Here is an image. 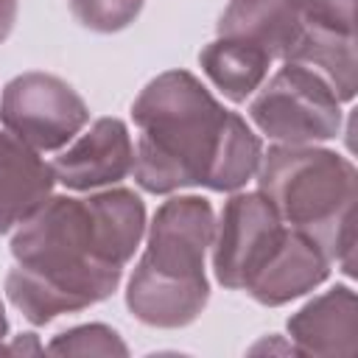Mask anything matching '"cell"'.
<instances>
[{
	"mask_svg": "<svg viewBox=\"0 0 358 358\" xmlns=\"http://www.w3.org/2000/svg\"><path fill=\"white\" fill-rule=\"evenodd\" d=\"M143 235L145 207L126 187L50 196L14 229L6 294L34 324L90 308L117 291Z\"/></svg>",
	"mask_w": 358,
	"mask_h": 358,
	"instance_id": "cell-1",
	"label": "cell"
},
{
	"mask_svg": "<svg viewBox=\"0 0 358 358\" xmlns=\"http://www.w3.org/2000/svg\"><path fill=\"white\" fill-rule=\"evenodd\" d=\"M137 126L134 179L148 193H173L207 182L227 109L187 70L151 78L131 103Z\"/></svg>",
	"mask_w": 358,
	"mask_h": 358,
	"instance_id": "cell-2",
	"label": "cell"
},
{
	"mask_svg": "<svg viewBox=\"0 0 358 358\" xmlns=\"http://www.w3.org/2000/svg\"><path fill=\"white\" fill-rule=\"evenodd\" d=\"M215 238V213L201 196L162 201L145 229V252L129 285V310L151 327H185L199 319L210 299L204 274Z\"/></svg>",
	"mask_w": 358,
	"mask_h": 358,
	"instance_id": "cell-3",
	"label": "cell"
},
{
	"mask_svg": "<svg viewBox=\"0 0 358 358\" xmlns=\"http://www.w3.org/2000/svg\"><path fill=\"white\" fill-rule=\"evenodd\" d=\"M257 190L285 227L302 232L344 274L355 268V168L347 157L313 145H274L257 168Z\"/></svg>",
	"mask_w": 358,
	"mask_h": 358,
	"instance_id": "cell-4",
	"label": "cell"
},
{
	"mask_svg": "<svg viewBox=\"0 0 358 358\" xmlns=\"http://www.w3.org/2000/svg\"><path fill=\"white\" fill-rule=\"evenodd\" d=\"M249 117L280 145H313L341 131V101L313 70L285 62L260 84Z\"/></svg>",
	"mask_w": 358,
	"mask_h": 358,
	"instance_id": "cell-5",
	"label": "cell"
},
{
	"mask_svg": "<svg viewBox=\"0 0 358 358\" xmlns=\"http://www.w3.org/2000/svg\"><path fill=\"white\" fill-rule=\"evenodd\" d=\"M90 120L84 98L59 76L22 73L0 98V123L34 151L64 148Z\"/></svg>",
	"mask_w": 358,
	"mask_h": 358,
	"instance_id": "cell-6",
	"label": "cell"
},
{
	"mask_svg": "<svg viewBox=\"0 0 358 358\" xmlns=\"http://www.w3.org/2000/svg\"><path fill=\"white\" fill-rule=\"evenodd\" d=\"M285 224L271 201L255 193H235L215 224L213 238V271L224 288L243 291L252 274L263 266L268 252L282 238Z\"/></svg>",
	"mask_w": 358,
	"mask_h": 358,
	"instance_id": "cell-7",
	"label": "cell"
},
{
	"mask_svg": "<svg viewBox=\"0 0 358 358\" xmlns=\"http://www.w3.org/2000/svg\"><path fill=\"white\" fill-rule=\"evenodd\" d=\"M53 179L70 190H95L126 179L134 171V143L123 120L98 117L81 137L50 162Z\"/></svg>",
	"mask_w": 358,
	"mask_h": 358,
	"instance_id": "cell-8",
	"label": "cell"
},
{
	"mask_svg": "<svg viewBox=\"0 0 358 358\" xmlns=\"http://www.w3.org/2000/svg\"><path fill=\"white\" fill-rule=\"evenodd\" d=\"M327 274H330V260L316 249V243L308 241L302 232L285 227L282 238L268 252L263 266L252 274L243 291L255 302L277 308L313 291L316 285L324 282Z\"/></svg>",
	"mask_w": 358,
	"mask_h": 358,
	"instance_id": "cell-9",
	"label": "cell"
},
{
	"mask_svg": "<svg viewBox=\"0 0 358 358\" xmlns=\"http://www.w3.org/2000/svg\"><path fill=\"white\" fill-rule=\"evenodd\" d=\"M288 336L299 355H355L358 352V299L347 285L305 302L288 319Z\"/></svg>",
	"mask_w": 358,
	"mask_h": 358,
	"instance_id": "cell-10",
	"label": "cell"
},
{
	"mask_svg": "<svg viewBox=\"0 0 358 358\" xmlns=\"http://www.w3.org/2000/svg\"><path fill=\"white\" fill-rule=\"evenodd\" d=\"M56 179L50 162L11 131H0V235L17 229L50 199Z\"/></svg>",
	"mask_w": 358,
	"mask_h": 358,
	"instance_id": "cell-11",
	"label": "cell"
},
{
	"mask_svg": "<svg viewBox=\"0 0 358 358\" xmlns=\"http://www.w3.org/2000/svg\"><path fill=\"white\" fill-rule=\"evenodd\" d=\"M299 14L291 0H229L218 17V36L243 39L271 59H285L299 36Z\"/></svg>",
	"mask_w": 358,
	"mask_h": 358,
	"instance_id": "cell-12",
	"label": "cell"
},
{
	"mask_svg": "<svg viewBox=\"0 0 358 358\" xmlns=\"http://www.w3.org/2000/svg\"><path fill=\"white\" fill-rule=\"evenodd\" d=\"M271 62L274 59L263 48L249 45L243 39H232V36H215L199 53V64L210 78V84L235 103L246 101L260 90Z\"/></svg>",
	"mask_w": 358,
	"mask_h": 358,
	"instance_id": "cell-13",
	"label": "cell"
},
{
	"mask_svg": "<svg viewBox=\"0 0 358 358\" xmlns=\"http://www.w3.org/2000/svg\"><path fill=\"white\" fill-rule=\"evenodd\" d=\"M282 62L302 64L313 70L338 101H352L355 95V34L327 31V28H299L296 42L291 45Z\"/></svg>",
	"mask_w": 358,
	"mask_h": 358,
	"instance_id": "cell-14",
	"label": "cell"
},
{
	"mask_svg": "<svg viewBox=\"0 0 358 358\" xmlns=\"http://www.w3.org/2000/svg\"><path fill=\"white\" fill-rule=\"evenodd\" d=\"M260 159H263L260 137L249 129V123L241 115L227 112L218 151H215V159H213V168H210L204 187L221 190V193L241 190L249 179L257 176Z\"/></svg>",
	"mask_w": 358,
	"mask_h": 358,
	"instance_id": "cell-15",
	"label": "cell"
},
{
	"mask_svg": "<svg viewBox=\"0 0 358 358\" xmlns=\"http://www.w3.org/2000/svg\"><path fill=\"white\" fill-rule=\"evenodd\" d=\"M50 355H126L129 347L106 324H78L48 344Z\"/></svg>",
	"mask_w": 358,
	"mask_h": 358,
	"instance_id": "cell-16",
	"label": "cell"
},
{
	"mask_svg": "<svg viewBox=\"0 0 358 358\" xmlns=\"http://www.w3.org/2000/svg\"><path fill=\"white\" fill-rule=\"evenodd\" d=\"M73 17L98 34H112L131 25L145 0H67Z\"/></svg>",
	"mask_w": 358,
	"mask_h": 358,
	"instance_id": "cell-17",
	"label": "cell"
},
{
	"mask_svg": "<svg viewBox=\"0 0 358 358\" xmlns=\"http://www.w3.org/2000/svg\"><path fill=\"white\" fill-rule=\"evenodd\" d=\"M305 28L355 34V0H291Z\"/></svg>",
	"mask_w": 358,
	"mask_h": 358,
	"instance_id": "cell-18",
	"label": "cell"
},
{
	"mask_svg": "<svg viewBox=\"0 0 358 358\" xmlns=\"http://www.w3.org/2000/svg\"><path fill=\"white\" fill-rule=\"evenodd\" d=\"M14 20H17V0H0V45L11 34Z\"/></svg>",
	"mask_w": 358,
	"mask_h": 358,
	"instance_id": "cell-19",
	"label": "cell"
},
{
	"mask_svg": "<svg viewBox=\"0 0 358 358\" xmlns=\"http://www.w3.org/2000/svg\"><path fill=\"white\" fill-rule=\"evenodd\" d=\"M6 336H8V319H6V308H3V302H0V352L6 350V347H3Z\"/></svg>",
	"mask_w": 358,
	"mask_h": 358,
	"instance_id": "cell-20",
	"label": "cell"
}]
</instances>
